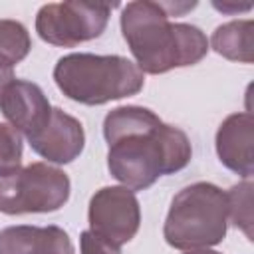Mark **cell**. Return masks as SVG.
<instances>
[{"label":"cell","mask_w":254,"mask_h":254,"mask_svg":"<svg viewBox=\"0 0 254 254\" xmlns=\"http://www.w3.org/2000/svg\"><path fill=\"white\" fill-rule=\"evenodd\" d=\"M109 169L133 189H145L157 177L183 169L190 147L183 131L163 125L149 109L121 107L107 115Z\"/></svg>","instance_id":"obj_1"},{"label":"cell","mask_w":254,"mask_h":254,"mask_svg":"<svg viewBox=\"0 0 254 254\" xmlns=\"http://www.w3.org/2000/svg\"><path fill=\"white\" fill-rule=\"evenodd\" d=\"M167 16L165 6L153 2H133L123 12V36L145 71L159 73L189 65L206 52V38L198 28L167 24Z\"/></svg>","instance_id":"obj_2"},{"label":"cell","mask_w":254,"mask_h":254,"mask_svg":"<svg viewBox=\"0 0 254 254\" xmlns=\"http://www.w3.org/2000/svg\"><path fill=\"white\" fill-rule=\"evenodd\" d=\"M54 77L67 97L95 105L137 93L143 87L141 71L119 56L71 54L58 62Z\"/></svg>","instance_id":"obj_3"},{"label":"cell","mask_w":254,"mask_h":254,"mask_svg":"<svg viewBox=\"0 0 254 254\" xmlns=\"http://www.w3.org/2000/svg\"><path fill=\"white\" fill-rule=\"evenodd\" d=\"M67 194L65 173L42 163L0 177V210L8 214L56 210L67 200Z\"/></svg>","instance_id":"obj_4"},{"label":"cell","mask_w":254,"mask_h":254,"mask_svg":"<svg viewBox=\"0 0 254 254\" xmlns=\"http://www.w3.org/2000/svg\"><path fill=\"white\" fill-rule=\"evenodd\" d=\"M113 4L65 2L48 4L38 14V34L52 44L73 46L83 40L97 38L109 18Z\"/></svg>","instance_id":"obj_5"},{"label":"cell","mask_w":254,"mask_h":254,"mask_svg":"<svg viewBox=\"0 0 254 254\" xmlns=\"http://www.w3.org/2000/svg\"><path fill=\"white\" fill-rule=\"evenodd\" d=\"M0 107L4 115L14 123V127L22 129L26 137L38 135L50 121L52 109L36 83L30 81H12L6 85Z\"/></svg>","instance_id":"obj_6"},{"label":"cell","mask_w":254,"mask_h":254,"mask_svg":"<svg viewBox=\"0 0 254 254\" xmlns=\"http://www.w3.org/2000/svg\"><path fill=\"white\" fill-rule=\"evenodd\" d=\"M32 149L50 161L67 163L71 161L83 147V131L81 125L65 115L62 109H52V117L48 125L34 137H28Z\"/></svg>","instance_id":"obj_7"},{"label":"cell","mask_w":254,"mask_h":254,"mask_svg":"<svg viewBox=\"0 0 254 254\" xmlns=\"http://www.w3.org/2000/svg\"><path fill=\"white\" fill-rule=\"evenodd\" d=\"M0 254H73V248L58 226H10L0 232Z\"/></svg>","instance_id":"obj_8"},{"label":"cell","mask_w":254,"mask_h":254,"mask_svg":"<svg viewBox=\"0 0 254 254\" xmlns=\"http://www.w3.org/2000/svg\"><path fill=\"white\" fill-rule=\"evenodd\" d=\"M111 218L119 220L129 238L135 234L139 226V208L135 196L127 189H103L93 196L89 208L91 232L97 234Z\"/></svg>","instance_id":"obj_9"},{"label":"cell","mask_w":254,"mask_h":254,"mask_svg":"<svg viewBox=\"0 0 254 254\" xmlns=\"http://www.w3.org/2000/svg\"><path fill=\"white\" fill-rule=\"evenodd\" d=\"M28 48L30 40L22 24L8 20L0 22V60L12 65L28 54Z\"/></svg>","instance_id":"obj_10"},{"label":"cell","mask_w":254,"mask_h":254,"mask_svg":"<svg viewBox=\"0 0 254 254\" xmlns=\"http://www.w3.org/2000/svg\"><path fill=\"white\" fill-rule=\"evenodd\" d=\"M22 155V143L20 135L10 129L8 125H2V145H0V177L10 175L18 169Z\"/></svg>","instance_id":"obj_11"},{"label":"cell","mask_w":254,"mask_h":254,"mask_svg":"<svg viewBox=\"0 0 254 254\" xmlns=\"http://www.w3.org/2000/svg\"><path fill=\"white\" fill-rule=\"evenodd\" d=\"M0 75H10L12 77V65L6 64L4 60H0ZM4 83H0V99H2V93H4Z\"/></svg>","instance_id":"obj_12"}]
</instances>
